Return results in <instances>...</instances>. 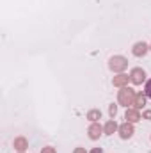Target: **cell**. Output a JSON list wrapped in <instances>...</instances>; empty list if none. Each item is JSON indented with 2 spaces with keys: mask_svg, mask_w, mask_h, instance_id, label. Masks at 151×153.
I'll return each instance as SVG.
<instances>
[{
  "mask_svg": "<svg viewBox=\"0 0 151 153\" xmlns=\"http://www.w3.org/2000/svg\"><path fill=\"white\" fill-rule=\"evenodd\" d=\"M135 94H137V93H135L132 87H128V85L121 87V91L117 93V102H119V105H124V107L128 109V105H133Z\"/></svg>",
  "mask_w": 151,
  "mask_h": 153,
  "instance_id": "obj_1",
  "label": "cell"
},
{
  "mask_svg": "<svg viewBox=\"0 0 151 153\" xmlns=\"http://www.w3.org/2000/svg\"><path fill=\"white\" fill-rule=\"evenodd\" d=\"M109 68L112 71H115V73H123L128 68V59L123 57V55H114V57H110V61H109Z\"/></svg>",
  "mask_w": 151,
  "mask_h": 153,
  "instance_id": "obj_2",
  "label": "cell"
},
{
  "mask_svg": "<svg viewBox=\"0 0 151 153\" xmlns=\"http://www.w3.org/2000/svg\"><path fill=\"white\" fill-rule=\"evenodd\" d=\"M130 80L135 84V85H141L144 80H146V71L142 68H133L130 71Z\"/></svg>",
  "mask_w": 151,
  "mask_h": 153,
  "instance_id": "obj_3",
  "label": "cell"
},
{
  "mask_svg": "<svg viewBox=\"0 0 151 153\" xmlns=\"http://www.w3.org/2000/svg\"><path fill=\"white\" fill-rule=\"evenodd\" d=\"M119 135H121V139H130L132 135H133V123H123V125H119Z\"/></svg>",
  "mask_w": 151,
  "mask_h": 153,
  "instance_id": "obj_4",
  "label": "cell"
},
{
  "mask_svg": "<svg viewBox=\"0 0 151 153\" xmlns=\"http://www.w3.org/2000/svg\"><path fill=\"white\" fill-rule=\"evenodd\" d=\"M148 50H150V46H148L144 41L135 43V45H133V48H132V52H133V55H135V57H142V55H146V53H148Z\"/></svg>",
  "mask_w": 151,
  "mask_h": 153,
  "instance_id": "obj_5",
  "label": "cell"
},
{
  "mask_svg": "<svg viewBox=\"0 0 151 153\" xmlns=\"http://www.w3.org/2000/svg\"><path fill=\"white\" fill-rule=\"evenodd\" d=\"M101 132H103V126H101L100 123H93V125L89 126V130H87V134H89V139H93V141L100 139Z\"/></svg>",
  "mask_w": 151,
  "mask_h": 153,
  "instance_id": "obj_6",
  "label": "cell"
},
{
  "mask_svg": "<svg viewBox=\"0 0 151 153\" xmlns=\"http://www.w3.org/2000/svg\"><path fill=\"white\" fill-rule=\"evenodd\" d=\"M124 117H126V121H128V123H137V121L141 119V112H139L137 109H126Z\"/></svg>",
  "mask_w": 151,
  "mask_h": 153,
  "instance_id": "obj_7",
  "label": "cell"
},
{
  "mask_svg": "<svg viewBox=\"0 0 151 153\" xmlns=\"http://www.w3.org/2000/svg\"><path fill=\"white\" fill-rule=\"evenodd\" d=\"M13 146L16 148V152H25V150L29 148V141H27L25 137H16L14 143H13Z\"/></svg>",
  "mask_w": 151,
  "mask_h": 153,
  "instance_id": "obj_8",
  "label": "cell"
},
{
  "mask_svg": "<svg viewBox=\"0 0 151 153\" xmlns=\"http://www.w3.org/2000/svg\"><path fill=\"white\" fill-rule=\"evenodd\" d=\"M128 80H130V76H128V75H124V73H119L117 76H114L112 84L115 85V87H124V85L128 84Z\"/></svg>",
  "mask_w": 151,
  "mask_h": 153,
  "instance_id": "obj_9",
  "label": "cell"
},
{
  "mask_svg": "<svg viewBox=\"0 0 151 153\" xmlns=\"http://www.w3.org/2000/svg\"><path fill=\"white\" fill-rule=\"evenodd\" d=\"M144 105H146V94L137 93V94H135V100H133V107L139 111V109H142Z\"/></svg>",
  "mask_w": 151,
  "mask_h": 153,
  "instance_id": "obj_10",
  "label": "cell"
},
{
  "mask_svg": "<svg viewBox=\"0 0 151 153\" xmlns=\"http://www.w3.org/2000/svg\"><path fill=\"white\" fill-rule=\"evenodd\" d=\"M119 130V126H117V123L114 121V119H110V121H107V125L103 126V132L107 134V135H112L114 132H117Z\"/></svg>",
  "mask_w": 151,
  "mask_h": 153,
  "instance_id": "obj_11",
  "label": "cell"
},
{
  "mask_svg": "<svg viewBox=\"0 0 151 153\" xmlns=\"http://www.w3.org/2000/svg\"><path fill=\"white\" fill-rule=\"evenodd\" d=\"M87 119H89L91 123H98V119H101V111H100V109H91V111L87 112Z\"/></svg>",
  "mask_w": 151,
  "mask_h": 153,
  "instance_id": "obj_12",
  "label": "cell"
},
{
  "mask_svg": "<svg viewBox=\"0 0 151 153\" xmlns=\"http://www.w3.org/2000/svg\"><path fill=\"white\" fill-rule=\"evenodd\" d=\"M109 114H110V117H112V119L115 117V114H117V105H114V103H112V105L109 107Z\"/></svg>",
  "mask_w": 151,
  "mask_h": 153,
  "instance_id": "obj_13",
  "label": "cell"
},
{
  "mask_svg": "<svg viewBox=\"0 0 151 153\" xmlns=\"http://www.w3.org/2000/svg\"><path fill=\"white\" fill-rule=\"evenodd\" d=\"M144 93H146V96H148V98H151V80L146 82V91H144Z\"/></svg>",
  "mask_w": 151,
  "mask_h": 153,
  "instance_id": "obj_14",
  "label": "cell"
},
{
  "mask_svg": "<svg viewBox=\"0 0 151 153\" xmlns=\"http://www.w3.org/2000/svg\"><path fill=\"white\" fill-rule=\"evenodd\" d=\"M41 153H57V150H55V148H52V146H46V148H43V150H41Z\"/></svg>",
  "mask_w": 151,
  "mask_h": 153,
  "instance_id": "obj_15",
  "label": "cell"
},
{
  "mask_svg": "<svg viewBox=\"0 0 151 153\" xmlns=\"http://www.w3.org/2000/svg\"><path fill=\"white\" fill-rule=\"evenodd\" d=\"M142 117H144V119H150V121H151V111H144V112H142Z\"/></svg>",
  "mask_w": 151,
  "mask_h": 153,
  "instance_id": "obj_16",
  "label": "cell"
},
{
  "mask_svg": "<svg viewBox=\"0 0 151 153\" xmlns=\"http://www.w3.org/2000/svg\"><path fill=\"white\" fill-rule=\"evenodd\" d=\"M73 153H87V152H85V148H75Z\"/></svg>",
  "mask_w": 151,
  "mask_h": 153,
  "instance_id": "obj_17",
  "label": "cell"
},
{
  "mask_svg": "<svg viewBox=\"0 0 151 153\" xmlns=\"http://www.w3.org/2000/svg\"><path fill=\"white\" fill-rule=\"evenodd\" d=\"M89 153H103V150L101 148H94V150H91Z\"/></svg>",
  "mask_w": 151,
  "mask_h": 153,
  "instance_id": "obj_18",
  "label": "cell"
},
{
  "mask_svg": "<svg viewBox=\"0 0 151 153\" xmlns=\"http://www.w3.org/2000/svg\"><path fill=\"white\" fill-rule=\"evenodd\" d=\"M18 153H25V152H18Z\"/></svg>",
  "mask_w": 151,
  "mask_h": 153,
  "instance_id": "obj_19",
  "label": "cell"
},
{
  "mask_svg": "<svg viewBox=\"0 0 151 153\" xmlns=\"http://www.w3.org/2000/svg\"><path fill=\"white\" fill-rule=\"evenodd\" d=\"M150 50H151V46H150Z\"/></svg>",
  "mask_w": 151,
  "mask_h": 153,
  "instance_id": "obj_20",
  "label": "cell"
}]
</instances>
